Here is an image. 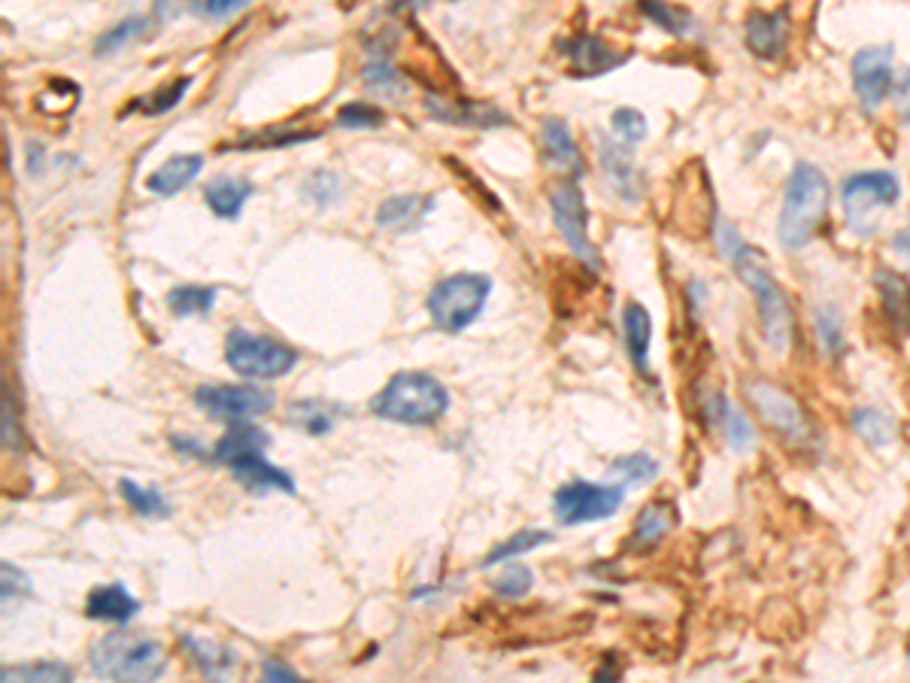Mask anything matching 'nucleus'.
<instances>
[{
    "label": "nucleus",
    "instance_id": "f257e3e1",
    "mask_svg": "<svg viewBox=\"0 0 910 683\" xmlns=\"http://www.w3.org/2000/svg\"><path fill=\"white\" fill-rule=\"evenodd\" d=\"M829 204H832V189H829L826 173L819 171L817 164L798 161L795 171L789 173L781 207V223H777V237H781L783 250H805L826 223Z\"/></svg>",
    "mask_w": 910,
    "mask_h": 683
},
{
    "label": "nucleus",
    "instance_id": "f03ea898",
    "mask_svg": "<svg viewBox=\"0 0 910 683\" xmlns=\"http://www.w3.org/2000/svg\"><path fill=\"white\" fill-rule=\"evenodd\" d=\"M728 262L735 264V274L741 276L743 283H747V289L753 292L767 343H771L777 353H786L795 341L793 304L786 298L781 283L771 274L765 252H759L755 247H750V243H743L741 250L735 252Z\"/></svg>",
    "mask_w": 910,
    "mask_h": 683
},
{
    "label": "nucleus",
    "instance_id": "7ed1b4c3",
    "mask_svg": "<svg viewBox=\"0 0 910 683\" xmlns=\"http://www.w3.org/2000/svg\"><path fill=\"white\" fill-rule=\"evenodd\" d=\"M371 410L379 420L401 422V425H434L450 410V392L431 374L401 371L374 395Z\"/></svg>",
    "mask_w": 910,
    "mask_h": 683
},
{
    "label": "nucleus",
    "instance_id": "20e7f679",
    "mask_svg": "<svg viewBox=\"0 0 910 683\" xmlns=\"http://www.w3.org/2000/svg\"><path fill=\"white\" fill-rule=\"evenodd\" d=\"M91 671L110 681H156L168 665L164 647L149 635L110 631L91 645Z\"/></svg>",
    "mask_w": 910,
    "mask_h": 683
},
{
    "label": "nucleus",
    "instance_id": "39448f33",
    "mask_svg": "<svg viewBox=\"0 0 910 683\" xmlns=\"http://www.w3.org/2000/svg\"><path fill=\"white\" fill-rule=\"evenodd\" d=\"M743 395H747L750 408L759 413L762 425H765L771 434H777L786 447H819L817 425L807 417V410L801 408V401H798L793 392H786L783 386L765 380V377H755V380H747Z\"/></svg>",
    "mask_w": 910,
    "mask_h": 683
},
{
    "label": "nucleus",
    "instance_id": "423d86ee",
    "mask_svg": "<svg viewBox=\"0 0 910 683\" xmlns=\"http://www.w3.org/2000/svg\"><path fill=\"white\" fill-rule=\"evenodd\" d=\"M901 185L892 171H865L846 177L841 185V204L850 231L856 237H872L880 228V210L896 207Z\"/></svg>",
    "mask_w": 910,
    "mask_h": 683
},
{
    "label": "nucleus",
    "instance_id": "0eeeda50",
    "mask_svg": "<svg viewBox=\"0 0 910 683\" xmlns=\"http://www.w3.org/2000/svg\"><path fill=\"white\" fill-rule=\"evenodd\" d=\"M492 280L482 274H453L429 292V314L446 334L465 331L489 301Z\"/></svg>",
    "mask_w": 910,
    "mask_h": 683
},
{
    "label": "nucleus",
    "instance_id": "6e6552de",
    "mask_svg": "<svg viewBox=\"0 0 910 683\" xmlns=\"http://www.w3.org/2000/svg\"><path fill=\"white\" fill-rule=\"evenodd\" d=\"M225 358L228 365L249 380H276L286 377L288 371L298 365V353L288 343L264 334H249L237 329L225 341Z\"/></svg>",
    "mask_w": 910,
    "mask_h": 683
},
{
    "label": "nucleus",
    "instance_id": "1a4fd4ad",
    "mask_svg": "<svg viewBox=\"0 0 910 683\" xmlns=\"http://www.w3.org/2000/svg\"><path fill=\"white\" fill-rule=\"evenodd\" d=\"M625 489L619 483H589V480H571L553 496V513L561 526H583L611 520L623 508Z\"/></svg>",
    "mask_w": 910,
    "mask_h": 683
},
{
    "label": "nucleus",
    "instance_id": "9d476101",
    "mask_svg": "<svg viewBox=\"0 0 910 683\" xmlns=\"http://www.w3.org/2000/svg\"><path fill=\"white\" fill-rule=\"evenodd\" d=\"M549 210H553V223L559 228V235L565 237L568 250L573 252V259L583 264L585 271L599 274L601 271V252L589 237V207H585V197L577 183L559 185L553 195H549Z\"/></svg>",
    "mask_w": 910,
    "mask_h": 683
},
{
    "label": "nucleus",
    "instance_id": "9b49d317",
    "mask_svg": "<svg viewBox=\"0 0 910 683\" xmlns=\"http://www.w3.org/2000/svg\"><path fill=\"white\" fill-rule=\"evenodd\" d=\"M674 225L676 231H683V235L690 237H702L710 225H716L714 192H710L702 161L686 164V171H683L680 183H676Z\"/></svg>",
    "mask_w": 910,
    "mask_h": 683
},
{
    "label": "nucleus",
    "instance_id": "f8f14e48",
    "mask_svg": "<svg viewBox=\"0 0 910 683\" xmlns=\"http://www.w3.org/2000/svg\"><path fill=\"white\" fill-rule=\"evenodd\" d=\"M195 405L209 420L247 422L273 408V392L259 386H201L195 389Z\"/></svg>",
    "mask_w": 910,
    "mask_h": 683
},
{
    "label": "nucleus",
    "instance_id": "ddd939ff",
    "mask_svg": "<svg viewBox=\"0 0 910 683\" xmlns=\"http://www.w3.org/2000/svg\"><path fill=\"white\" fill-rule=\"evenodd\" d=\"M850 77L862 110L874 113L892 89V46H868L853 55Z\"/></svg>",
    "mask_w": 910,
    "mask_h": 683
},
{
    "label": "nucleus",
    "instance_id": "4468645a",
    "mask_svg": "<svg viewBox=\"0 0 910 683\" xmlns=\"http://www.w3.org/2000/svg\"><path fill=\"white\" fill-rule=\"evenodd\" d=\"M425 110L437 122L446 125H462V128H501L508 125V113L486 101H465V98H443V94H429Z\"/></svg>",
    "mask_w": 910,
    "mask_h": 683
},
{
    "label": "nucleus",
    "instance_id": "2eb2a0df",
    "mask_svg": "<svg viewBox=\"0 0 910 683\" xmlns=\"http://www.w3.org/2000/svg\"><path fill=\"white\" fill-rule=\"evenodd\" d=\"M743 39L755 58H765V61L781 58L786 53V39H789V13L786 10H774V13L755 10L747 15Z\"/></svg>",
    "mask_w": 910,
    "mask_h": 683
},
{
    "label": "nucleus",
    "instance_id": "dca6fc26",
    "mask_svg": "<svg viewBox=\"0 0 910 683\" xmlns=\"http://www.w3.org/2000/svg\"><path fill=\"white\" fill-rule=\"evenodd\" d=\"M568 58H571L573 77H604L623 67L628 61V53H619L599 34H580L568 43Z\"/></svg>",
    "mask_w": 910,
    "mask_h": 683
},
{
    "label": "nucleus",
    "instance_id": "f3484780",
    "mask_svg": "<svg viewBox=\"0 0 910 683\" xmlns=\"http://www.w3.org/2000/svg\"><path fill=\"white\" fill-rule=\"evenodd\" d=\"M225 468H231L235 477L252 492H286V496H295V480L292 474H286L283 468H276L271 462L264 459L261 449H252V453H240L235 459L225 462Z\"/></svg>",
    "mask_w": 910,
    "mask_h": 683
},
{
    "label": "nucleus",
    "instance_id": "a211bd4d",
    "mask_svg": "<svg viewBox=\"0 0 910 683\" xmlns=\"http://www.w3.org/2000/svg\"><path fill=\"white\" fill-rule=\"evenodd\" d=\"M599 158L604 180L613 189V195L623 197L625 204H637L640 201V183H637L635 164H632V146H619L607 137H601Z\"/></svg>",
    "mask_w": 910,
    "mask_h": 683
},
{
    "label": "nucleus",
    "instance_id": "6ab92c4d",
    "mask_svg": "<svg viewBox=\"0 0 910 683\" xmlns=\"http://www.w3.org/2000/svg\"><path fill=\"white\" fill-rule=\"evenodd\" d=\"M874 286L884 304L886 319L896 326L898 334H910V280L898 271L880 267L874 274Z\"/></svg>",
    "mask_w": 910,
    "mask_h": 683
},
{
    "label": "nucleus",
    "instance_id": "aec40b11",
    "mask_svg": "<svg viewBox=\"0 0 910 683\" xmlns=\"http://www.w3.org/2000/svg\"><path fill=\"white\" fill-rule=\"evenodd\" d=\"M674 504H668V501H652V504H647V508L640 511V516L635 520L628 547L635 553H650L652 547H659V544L668 538V532L674 528Z\"/></svg>",
    "mask_w": 910,
    "mask_h": 683
},
{
    "label": "nucleus",
    "instance_id": "412c9836",
    "mask_svg": "<svg viewBox=\"0 0 910 683\" xmlns=\"http://www.w3.org/2000/svg\"><path fill=\"white\" fill-rule=\"evenodd\" d=\"M623 331H625V350H628V355H632L635 368L640 371V374H650V338H652L650 310L637 301L625 304Z\"/></svg>",
    "mask_w": 910,
    "mask_h": 683
},
{
    "label": "nucleus",
    "instance_id": "4be33fe9",
    "mask_svg": "<svg viewBox=\"0 0 910 683\" xmlns=\"http://www.w3.org/2000/svg\"><path fill=\"white\" fill-rule=\"evenodd\" d=\"M137 611H140V602L122 583L98 587L86 599V614L91 619H104V623H128L130 617H137Z\"/></svg>",
    "mask_w": 910,
    "mask_h": 683
},
{
    "label": "nucleus",
    "instance_id": "5701e85b",
    "mask_svg": "<svg viewBox=\"0 0 910 683\" xmlns=\"http://www.w3.org/2000/svg\"><path fill=\"white\" fill-rule=\"evenodd\" d=\"M431 207H434V197L395 195L389 201H383V207L377 210V225L389 228V231H413L429 216Z\"/></svg>",
    "mask_w": 910,
    "mask_h": 683
},
{
    "label": "nucleus",
    "instance_id": "b1692460",
    "mask_svg": "<svg viewBox=\"0 0 910 683\" xmlns=\"http://www.w3.org/2000/svg\"><path fill=\"white\" fill-rule=\"evenodd\" d=\"M201 168H204V158L201 156H173L146 180V185H149V192H156V195L161 197H170L177 195V192H182L185 185L195 183Z\"/></svg>",
    "mask_w": 910,
    "mask_h": 683
},
{
    "label": "nucleus",
    "instance_id": "393cba45",
    "mask_svg": "<svg viewBox=\"0 0 910 683\" xmlns=\"http://www.w3.org/2000/svg\"><path fill=\"white\" fill-rule=\"evenodd\" d=\"M544 149L546 158H549L561 173H571V177H580V173H583L580 149H577L573 134L568 132V125H565L561 118H546L544 122Z\"/></svg>",
    "mask_w": 910,
    "mask_h": 683
},
{
    "label": "nucleus",
    "instance_id": "a878e982",
    "mask_svg": "<svg viewBox=\"0 0 910 683\" xmlns=\"http://www.w3.org/2000/svg\"><path fill=\"white\" fill-rule=\"evenodd\" d=\"M249 195H252V183L237 180V177H219L204 192L209 210L216 213L219 219H237L240 210H243V204L249 201Z\"/></svg>",
    "mask_w": 910,
    "mask_h": 683
},
{
    "label": "nucleus",
    "instance_id": "bb28decb",
    "mask_svg": "<svg viewBox=\"0 0 910 683\" xmlns=\"http://www.w3.org/2000/svg\"><path fill=\"white\" fill-rule=\"evenodd\" d=\"M182 645L189 647V653H192V659H195V665L207 678H213V681H221L225 674H231L237 665V657L235 650H228V647L216 645V641H204V638H195V635H185L182 638Z\"/></svg>",
    "mask_w": 910,
    "mask_h": 683
},
{
    "label": "nucleus",
    "instance_id": "cd10ccee",
    "mask_svg": "<svg viewBox=\"0 0 910 683\" xmlns=\"http://www.w3.org/2000/svg\"><path fill=\"white\" fill-rule=\"evenodd\" d=\"M268 447H271L268 432H261V429L249 425V422H231L228 434H225L219 444H216V449H213V459L219 462V465H225V462L235 459L240 453H252V449H261V453H264Z\"/></svg>",
    "mask_w": 910,
    "mask_h": 683
},
{
    "label": "nucleus",
    "instance_id": "c85d7f7f",
    "mask_svg": "<svg viewBox=\"0 0 910 683\" xmlns=\"http://www.w3.org/2000/svg\"><path fill=\"white\" fill-rule=\"evenodd\" d=\"M853 432L874 449L889 447L898 437V422L877 408L853 410Z\"/></svg>",
    "mask_w": 910,
    "mask_h": 683
},
{
    "label": "nucleus",
    "instance_id": "c756f323",
    "mask_svg": "<svg viewBox=\"0 0 910 683\" xmlns=\"http://www.w3.org/2000/svg\"><path fill=\"white\" fill-rule=\"evenodd\" d=\"M637 10L650 19L652 25L668 31L671 37H690L695 34V15L683 7H674L668 0H637Z\"/></svg>",
    "mask_w": 910,
    "mask_h": 683
},
{
    "label": "nucleus",
    "instance_id": "7c9ffc66",
    "mask_svg": "<svg viewBox=\"0 0 910 683\" xmlns=\"http://www.w3.org/2000/svg\"><path fill=\"white\" fill-rule=\"evenodd\" d=\"M152 19L149 15H134V19H125V22H118V25H113L110 31H104L101 37H98V43H94V55H113L118 53V49H125L128 43H137V39H144L149 31H152Z\"/></svg>",
    "mask_w": 910,
    "mask_h": 683
},
{
    "label": "nucleus",
    "instance_id": "2f4dec72",
    "mask_svg": "<svg viewBox=\"0 0 910 683\" xmlns=\"http://www.w3.org/2000/svg\"><path fill=\"white\" fill-rule=\"evenodd\" d=\"M549 540H553V535L544 532V528H525V532H516V535H510L504 544H498L494 550L486 553V559L480 562V568H492V566H498V562L516 559V556H522V553L537 550V547H544V544H549Z\"/></svg>",
    "mask_w": 910,
    "mask_h": 683
},
{
    "label": "nucleus",
    "instance_id": "473e14b6",
    "mask_svg": "<svg viewBox=\"0 0 910 683\" xmlns=\"http://www.w3.org/2000/svg\"><path fill=\"white\" fill-rule=\"evenodd\" d=\"M0 678L7 683L13 681H46V683H70L73 681V669L65 662H55V659H43V662H25V665H7L0 671Z\"/></svg>",
    "mask_w": 910,
    "mask_h": 683
},
{
    "label": "nucleus",
    "instance_id": "72a5a7b5",
    "mask_svg": "<svg viewBox=\"0 0 910 683\" xmlns=\"http://www.w3.org/2000/svg\"><path fill=\"white\" fill-rule=\"evenodd\" d=\"M334 410L338 408L328 405V401H298V405L288 408V420L295 422L300 432L319 437V434L334 429Z\"/></svg>",
    "mask_w": 910,
    "mask_h": 683
},
{
    "label": "nucleus",
    "instance_id": "f704fd0d",
    "mask_svg": "<svg viewBox=\"0 0 910 683\" xmlns=\"http://www.w3.org/2000/svg\"><path fill=\"white\" fill-rule=\"evenodd\" d=\"M118 492L125 496V501L140 516H170L168 499L158 489H149L144 483H137V480H130V477H122L118 480Z\"/></svg>",
    "mask_w": 910,
    "mask_h": 683
},
{
    "label": "nucleus",
    "instance_id": "c9c22d12",
    "mask_svg": "<svg viewBox=\"0 0 910 683\" xmlns=\"http://www.w3.org/2000/svg\"><path fill=\"white\" fill-rule=\"evenodd\" d=\"M716 425L723 429L728 447L735 449V453L747 456V453L755 447L753 425H750V420H747V413H741L735 405H728L726 401V408H723V413H719V422H716Z\"/></svg>",
    "mask_w": 910,
    "mask_h": 683
},
{
    "label": "nucleus",
    "instance_id": "e433bc0d",
    "mask_svg": "<svg viewBox=\"0 0 910 683\" xmlns=\"http://www.w3.org/2000/svg\"><path fill=\"white\" fill-rule=\"evenodd\" d=\"M216 304V289L207 286H177L170 289L168 307L173 316H207Z\"/></svg>",
    "mask_w": 910,
    "mask_h": 683
},
{
    "label": "nucleus",
    "instance_id": "4c0bfd02",
    "mask_svg": "<svg viewBox=\"0 0 910 683\" xmlns=\"http://www.w3.org/2000/svg\"><path fill=\"white\" fill-rule=\"evenodd\" d=\"M312 137H319V132L316 128H286V132H280V128H268V132L261 134H252V137H247V140H237L231 149H283V146H295V144H307V140H312Z\"/></svg>",
    "mask_w": 910,
    "mask_h": 683
},
{
    "label": "nucleus",
    "instance_id": "58836bf2",
    "mask_svg": "<svg viewBox=\"0 0 910 683\" xmlns=\"http://www.w3.org/2000/svg\"><path fill=\"white\" fill-rule=\"evenodd\" d=\"M611 474L619 477V483H650L659 477V462L647 453H632V456H619L613 462Z\"/></svg>",
    "mask_w": 910,
    "mask_h": 683
},
{
    "label": "nucleus",
    "instance_id": "ea45409f",
    "mask_svg": "<svg viewBox=\"0 0 910 683\" xmlns=\"http://www.w3.org/2000/svg\"><path fill=\"white\" fill-rule=\"evenodd\" d=\"M189 86H192V79L189 77L177 79V82H170L168 89L140 98L137 104H130V110L146 113V116H161V113H168V110H173V106L180 104L182 98H185V92H189Z\"/></svg>",
    "mask_w": 910,
    "mask_h": 683
},
{
    "label": "nucleus",
    "instance_id": "a19ab883",
    "mask_svg": "<svg viewBox=\"0 0 910 683\" xmlns=\"http://www.w3.org/2000/svg\"><path fill=\"white\" fill-rule=\"evenodd\" d=\"M817 334H819V343H822V350L832 355V358H838V355L844 353V326H841V319H838V310L834 307H822V310H817Z\"/></svg>",
    "mask_w": 910,
    "mask_h": 683
},
{
    "label": "nucleus",
    "instance_id": "79ce46f5",
    "mask_svg": "<svg viewBox=\"0 0 910 683\" xmlns=\"http://www.w3.org/2000/svg\"><path fill=\"white\" fill-rule=\"evenodd\" d=\"M383 122H386L383 110L374 104H364V101H355V104H346L338 110L340 128H379Z\"/></svg>",
    "mask_w": 910,
    "mask_h": 683
},
{
    "label": "nucleus",
    "instance_id": "37998d69",
    "mask_svg": "<svg viewBox=\"0 0 910 683\" xmlns=\"http://www.w3.org/2000/svg\"><path fill=\"white\" fill-rule=\"evenodd\" d=\"M611 122H613V134H616L625 146H635L647 137V118H644V113L632 110V106L616 110Z\"/></svg>",
    "mask_w": 910,
    "mask_h": 683
},
{
    "label": "nucleus",
    "instance_id": "c03bdc74",
    "mask_svg": "<svg viewBox=\"0 0 910 683\" xmlns=\"http://www.w3.org/2000/svg\"><path fill=\"white\" fill-rule=\"evenodd\" d=\"M534 574L528 566H510L501 578L494 580L492 590L501 595V599H522L525 592L532 590Z\"/></svg>",
    "mask_w": 910,
    "mask_h": 683
},
{
    "label": "nucleus",
    "instance_id": "a18cd8bd",
    "mask_svg": "<svg viewBox=\"0 0 910 683\" xmlns=\"http://www.w3.org/2000/svg\"><path fill=\"white\" fill-rule=\"evenodd\" d=\"M0 574H3V587H0V590H3V605L34 595L31 578H27L22 568H15L13 562H3V566H0Z\"/></svg>",
    "mask_w": 910,
    "mask_h": 683
},
{
    "label": "nucleus",
    "instance_id": "49530a36",
    "mask_svg": "<svg viewBox=\"0 0 910 683\" xmlns=\"http://www.w3.org/2000/svg\"><path fill=\"white\" fill-rule=\"evenodd\" d=\"M3 449L7 453L22 449V429H19V413H15L10 386H3Z\"/></svg>",
    "mask_w": 910,
    "mask_h": 683
},
{
    "label": "nucleus",
    "instance_id": "de8ad7c7",
    "mask_svg": "<svg viewBox=\"0 0 910 683\" xmlns=\"http://www.w3.org/2000/svg\"><path fill=\"white\" fill-rule=\"evenodd\" d=\"M364 82L377 92H398L401 73H395V67H389L386 61H377V65L364 67Z\"/></svg>",
    "mask_w": 910,
    "mask_h": 683
},
{
    "label": "nucleus",
    "instance_id": "09e8293b",
    "mask_svg": "<svg viewBox=\"0 0 910 683\" xmlns=\"http://www.w3.org/2000/svg\"><path fill=\"white\" fill-rule=\"evenodd\" d=\"M247 3L249 0H197L195 10L201 15H207V19H225V15L243 10Z\"/></svg>",
    "mask_w": 910,
    "mask_h": 683
},
{
    "label": "nucleus",
    "instance_id": "8fccbe9b",
    "mask_svg": "<svg viewBox=\"0 0 910 683\" xmlns=\"http://www.w3.org/2000/svg\"><path fill=\"white\" fill-rule=\"evenodd\" d=\"M264 681L295 683V681H300V674L295 669L283 665V662H276V659H268V662H264Z\"/></svg>",
    "mask_w": 910,
    "mask_h": 683
},
{
    "label": "nucleus",
    "instance_id": "3c124183",
    "mask_svg": "<svg viewBox=\"0 0 910 683\" xmlns=\"http://www.w3.org/2000/svg\"><path fill=\"white\" fill-rule=\"evenodd\" d=\"M896 104H898V113H901V118H905V122L910 125V70H905V77H901V82H898Z\"/></svg>",
    "mask_w": 910,
    "mask_h": 683
},
{
    "label": "nucleus",
    "instance_id": "603ef678",
    "mask_svg": "<svg viewBox=\"0 0 910 683\" xmlns=\"http://www.w3.org/2000/svg\"><path fill=\"white\" fill-rule=\"evenodd\" d=\"M170 444H173V449H180V453H189V456H197V459H207V449L201 447V444H195L192 437L170 434Z\"/></svg>",
    "mask_w": 910,
    "mask_h": 683
},
{
    "label": "nucleus",
    "instance_id": "864d4df0",
    "mask_svg": "<svg viewBox=\"0 0 910 683\" xmlns=\"http://www.w3.org/2000/svg\"><path fill=\"white\" fill-rule=\"evenodd\" d=\"M892 247H896V252H901V255H905V259L910 262V228L898 231L896 240H892Z\"/></svg>",
    "mask_w": 910,
    "mask_h": 683
},
{
    "label": "nucleus",
    "instance_id": "5fc2aeb1",
    "mask_svg": "<svg viewBox=\"0 0 910 683\" xmlns=\"http://www.w3.org/2000/svg\"><path fill=\"white\" fill-rule=\"evenodd\" d=\"M403 3H413V7H422V3H429V0H403Z\"/></svg>",
    "mask_w": 910,
    "mask_h": 683
},
{
    "label": "nucleus",
    "instance_id": "6e6d98bb",
    "mask_svg": "<svg viewBox=\"0 0 910 683\" xmlns=\"http://www.w3.org/2000/svg\"><path fill=\"white\" fill-rule=\"evenodd\" d=\"M908 662H910V638H908Z\"/></svg>",
    "mask_w": 910,
    "mask_h": 683
}]
</instances>
